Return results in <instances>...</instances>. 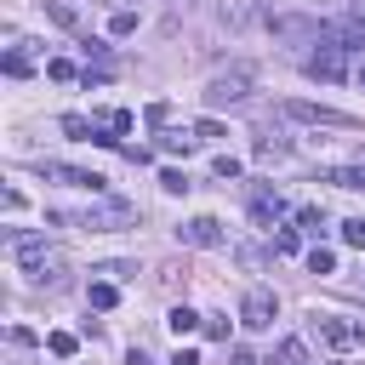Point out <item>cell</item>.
Segmentation results:
<instances>
[{
  "label": "cell",
  "instance_id": "cell-1",
  "mask_svg": "<svg viewBox=\"0 0 365 365\" xmlns=\"http://www.w3.org/2000/svg\"><path fill=\"white\" fill-rule=\"evenodd\" d=\"M6 251H11V262L29 274V279H40V285H63V251H51L40 234H23V228H6Z\"/></svg>",
  "mask_w": 365,
  "mask_h": 365
},
{
  "label": "cell",
  "instance_id": "cell-2",
  "mask_svg": "<svg viewBox=\"0 0 365 365\" xmlns=\"http://www.w3.org/2000/svg\"><path fill=\"white\" fill-rule=\"evenodd\" d=\"M51 222H74V228L108 234V228H125V222H137V211H131V205H120V200H108V205H86V211H51Z\"/></svg>",
  "mask_w": 365,
  "mask_h": 365
},
{
  "label": "cell",
  "instance_id": "cell-3",
  "mask_svg": "<svg viewBox=\"0 0 365 365\" xmlns=\"http://www.w3.org/2000/svg\"><path fill=\"white\" fill-rule=\"evenodd\" d=\"M245 97H251V68L211 74V86H205V103H211V108H228V103H245Z\"/></svg>",
  "mask_w": 365,
  "mask_h": 365
},
{
  "label": "cell",
  "instance_id": "cell-4",
  "mask_svg": "<svg viewBox=\"0 0 365 365\" xmlns=\"http://www.w3.org/2000/svg\"><path fill=\"white\" fill-rule=\"evenodd\" d=\"M279 114H285V120H297V125H354V114L325 108V103H302V97H285V103H279Z\"/></svg>",
  "mask_w": 365,
  "mask_h": 365
},
{
  "label": "cell",
  "instance_id": "cell-5",
  "mask_svg": "<svg viewBox=\"0 0 365 365\" xmlns=\"http://www.w3.org/2000/svg\"><path fill=\"white\" fill-rule=\"evenodd\" d=\"M40 177H51V182H68V188H91V194H103V188H108V177H97V171H80V165H63V160H40Z\"/></svg>",
  "mask_w": 365,
  "mask_h": 365
},
{
  "label": "cell",
  "instance_id": "cell-6",
  "mask_svg": "<svg viewBox=\"0 0 365 365\" xmlns=\"http://www.w3.org/2000/svg\"><path fill=\"white\" fill-rule=\"evenodd\" d=\"M274 314H279V302H274V291H262V285H251V291H245V302H240V319H245L251 331H268V325H274Z\"/></svg>",
  "mask_w": 365,
  "mask_h": 365
},
{
  "label": "cell",
  "instance_id": "cell-7",
  "mask_svg": "<svg viewBox=\"0 0 365 365\" xmlns=\"http://www.w3.org/2000/svg\"><path fill=\"white\" fill-rule=\"evenodd\" d=\"M217 23L234 29V34H251V29L262 23V6H257V0H217Z\"/></svg>",
  "mask_w": 365,
  "mask_h": 365
},
{
  "label": "cell",
  "instance_id": "cell-8",
  "mask_svg": "<svg viewBox=\"0 0 365 365\" xmlns=\"http://www.w3.org/2000/svg\"><path fill=\"white\" fill-rule=\"evenodd\" d=\"M342 68H348V51L319 34V51L308 57V74H314V80H342Z\"/></svg>",
  "mask_w": 365,
  "mask_h": 365
},
{
  "label": "cell",
  "instance_id": "cell-9",
  "mask_svg": "<svg viewBox=\"0 0 365 365\" xmlns=\"http://www.w3.org/2000/svg\"><path fill=\"white\" fill-rule=\"evenodd\" d=\"M314 336H319L325 348H354V342H359V325H348V319H336V314H314Z\"/></svg>",
  "mask_w": 365,
  "mask_h": 365
},
{
  "label": "cell",
  "instance_id": "cell-10",
  "mask_svg": "<svg viewBox=\"0 0 365 365\" xmlns=\"http://www.w3.org/2000/svg\"><path fill=\"white\" fill-rule=\"evenodd\" d=\"M91 125H97V143L120 148V137L131 131V108H108V114H91Z\"/></svg>",
  "mask_w": 365,
  "mask_h": 365
},
{
  "label": "cell",
  "instance_id": "cell-11",
  "mask_svg": "<svg viewBox=\"0 0 365 365\" xmlns=\"http://www.w3.org/2000/svg\"><path fill=\"white\" fill-rule=\"evenodd\" d=\"M177 240H182V245H222L228 234H222V222H217V217H194V222H182V228H177Z\"/></svg>",
  "mask_w": 365,
  "mask_h": 365
},
{
  "label": "cell",
  "instance_id": "cell-12",
  "mask_svg": "<svg viewBox=\"0 0 365 365\" xmlns=\"http://www.w3.org/2000/svg\"><path fill=\"white\" fill-rule=\"evenodd\" d=\"M251 217H257V222H262V228H274V222H279V217H285V200H279V194H268V188H262V194H251Z\"/></svg>",
  "mask_w": 365,
  "mask_h": 365
},
{
  "label": "cell",
  "instance_id": "cell-13",
  "mask_svg": "<svg viewBox=\"0 0 365 365\" xmlns=\"http://www.w3.org/2000/svg\"><path fill=\"white\" fill-rule=\"evenodd\" d=\"M325 182H336V188H365V154H359L354 165H336V171H325Z\"/></svg>",
  "mask_w": 365,
  "mask_h": 365
},
{
  "label": "cell",
  "instance_id": "cell-14",
  "mask_svg": "<svg viewBox=\"0 0 365 365\" xmlns=\"http://www.w3.org/2000/svg\"><path fill=\"white\" fill-rule=\"evenodd\" d=\"M63 131H68L74 143H97V125H91L86 114H63Z\"/></svg>",
  "mask_w": 365,
  "mask_h": 365
},
{
  "label": "cell",
  "instance_id": "cell-15",
  "mask_svg": "<svg viewBox=\"0 0 365 365\" xmlns=\"http://www.w3.org/2000/svg\"><path fill=\"white\" fill-rule=\"evenodd\" d=\"M274 359H279V365H308V342H302V336H285Z\"/></svg>",
  "mask_w": 365,
  "mask_h": 365
},
{
  "label": "cell",
  "instance_id": "cell-16",
  "mask_svg": "<svg viewBox=\"0 0 365 365\" xmlns=\"http://www.w3.org/2000/svg\"><path fill=\"white\" fill-rule=\"evenodd\" d=\"M46 17H51V23H63V29H80V11H74L68 0H46Z\"/></svg>",
  "mask_w": 365,
  "mask_h": 365
},
{
  "label": "cell",
  "instance_id": "cell-17",
  "mask_svg": "<svg viewBox=\"0 0 365 365\" xmlns=\"http://www.w3.org/2000/svg\"><path fill=\"white\" fill-rule=\"evenodd\" d=\"M194 143H200L194 131H165V137H160V148H165V154H194Z\"/></svg>",
  "mask_w": 365,
  "mask_h": 365
},
{
  "label": "cell",
  "instance_id": "cell-18",
  "mask_svg": "<svg viewBox=\"0 0 365 365\" xmlns=\"http://www.w3.org/2000/svg\"><path fill=\"white\" fill-rule=\"evenodd\" d=\"M297 228L302 234H325V211L319 205H297Z\"/></svg>",
  "mask_w": 365,
  "mask_h": 365
},
{
  "label": "cell",
  "instance_id": "cell-19",
  "mask_svg": "<svg viewBox=\"0 0 365 365\" xmlns=\"http://www.w3.org/2000/svg\"><path fill=\"white\" fill-rule=\"evenodd\" d=\"M29 68H34V57H29L23 46H11V51H6V74H11V80H23Z\"/></svg>",
  "mask_w": 365,
  "mask_h": 365
},
{
  "label": "cell",
  "instance_id": "cell-20",
  "mask_svg": "<svg viewBox=\"0 0 365 365\" xmlns=\"http://www.w3.org/2000/svg\"><path fill=\"white\" fill-rule=\"evenodd\" d=\"M165 325H171L177 336H188V331L200 325V314H194V308H171V314H165Z\"/></svg>",
  "mask_w": 365,
  "mask_h": 365
},
{
  "label": "cell",
  "instance_id": "cell-21",
  "mask_svg": "<svg viewBox=\"0 0 365 365\" xmlns=\"http://www.w3.org/2000/svg\"><path fill=\"white\" fill-rule=\"evenodd\" d=\"M46 348H51L57 359H68V354H74L80 342H74V331H51V336H46Z\"/></svg>",
  "mask_w": 365,
  "mask_h": 365
},
{
  "label": "cell",
  "instance_id": "cell-22",
  "mask_svg": "<svg viewBox=\"0 0 365 365\" xmlns=\"http://www.w3.org/2000/svg\"><path fill=\"white\" fill-rule=\"evenodd\" d=\"M308 268H314V274H331V268H336V251L314 245V251H308Z\"/></svg>",
  "mask_w": 365,
  "mask_h": 365
},
{
  "label": "cell",
  "instance_id": "cell-23",
  "mask_svg": "<svg viewBox=\"0 0 365 365\" xmlns=\"http://www.w3.org/2000/svg\"><path fill=\"white\" fill-rule=\"evenodd\" d=\"M342 240H348L354 251H365V217H348V222H342Z\"/></svg>",
  "mask_w": 365,
  "mask_h": 365
},
{
  "label": "cell",
  "instance_id": "cell-24",
  "mask_svg": "<svg viewBox=\"0 0 365 365\" xmlns=\"http://www.w3.org/2000/svg\"><path fill=\"white\" fill-rule=\"evenodd\" d=\"M211 171H217L222 182H234V177H240V160H234V154H217V160H211Z\"/></svg>",
  "mask_w": 365,
  "mask_h": 365
},
{
  "label": "cell",
  "instance_id": "cell-25",
  "mask_svg": "<svg viewBox=\"0 0 365 365\" xmlns=\"http://www.w3.org/2000/svg\"><path fill=\"white\" fill-rule=\"evenodd\" d=\"M160 188H165V194H188V177H182V171H160Z\"/></svg>",
  "mask_w": 365,
  "mask_h": 365
},
{
  "label": "cell",
  "instance_id": "cell-26",
  "mask_svg": "<svg viewBox=\"0 0 365 365\" xmlns=\"http://www.w3.org/2000/svg\"><path fill=\"white\" fill-rule=\"evenodd\" d=\"M91 308H114V285H108V279L91 285Z\"/></svg>",
  "mask_w": 365,
  "mask_h": 365
},
{
  "label": "cell",
  "instance_id": "cell-27",
  "mask_svg": "<svg viewBox=\"0 0 365 365\" xmlns=\"http://www.w3.org/2000/svg\"><path fill=\"white\" fill-rule=\"evenodd\" d=\"M46 74H51V80H74V63H68V57H51Z\"/></svg>",
  "mask_w": 365,
  "mask_h": 365
},
{
  "label": "cell",
  "instance_id": "cell-28",
  "mask_svg": "<svg viewBox=\"0 0 365 365\" xmlns=\"http://www.w3.org/2000/svg\"><path fill=\"white\" fill-rule=\"evenodd\" d=\"M131 29H137V17H131V11H114V23H108V34H131Z\"/></svg>",
  "mask_w": 365,
  "mask_h": 365
},
{
  "label": "cell",
  "instance_id": "cell-29",
  "mask_svg": "<svg viewBox=\"0 0 365 365\" xmlns=\"http://www.w3.org/2000/svg\"><path fill=\"white\" fill-rule=\"evenodd\" d=\"M194 137H200V143H217V137H222V125H217V120H200V125H194Z\"/></svg>",
  "mask_w": 365,
  "mask_h": 365
},
{
  "label": "cell",
  "instance_id": "cell-30",
  "mask_svg": "<svg viewBox=\"0 0 365 365\" xmlns=\"http://www.w3.org/2000/svg\"><path fill=\"white\" fill-rule=\"evenodd\" d=\"M274 251H279V257H291V251H297V234H291V228H279V234H274Z\"/></svg>",
  "mask_w": 365,
  "mask_h": 365
},
{
  "label": "cell",
  "instance_id": "cell-31",
  "mask_svg": "<svg viewBox=\"0 0 365 365\" xmlns=\"http://www.w3.org/2000/svg\"><path fill=\"white\" fill-rule=\"evenodd\" d=\"M97 274H108V279H131V274H137V268H131V262H103V268H97Z\"/></svg>",
  "mask_w": 365,
  "mask_h": 365
},
{
  "label": "cell",
  "instance_id": "cell-32",
  "mask_svg": "<svg viewBox=\"0 0 365 365\" xmlns=\"http://www.w3.org/2000/svg\"><path fill=\"white\" fill-rule=\"evenodd\" d=\"M171 365H200V354H194V348H177V354H171Z\"/></svg>",
  "mask_w": 365,
  "mask_h": 365
},
{
  "label": "cell",
  "instance_id": "cell-33",
  "mask_svg": "<svg viewBox=\"0 0 365 365\" xmlns=\"http://www.w3.org/2000/svg\"><path fill=\"white\" fill-rule=\"evenodd\" d=\"M234 365H257V354L251 348H234Z\"/></svg>",
  "mask_w": 365,
  "mask_h": 365
},
{
  "label": "cell",
  "instance_id": "cell-34",
  "mask_svg": "<svg viewBox=\"0 0 365 365\" xmlns=\"http://www.w3.org/2000/svg\"><path fill=\"white\" fill-rule=\"evenodd\" d=\"M359 80H365V68H359Z\"/></svg>",
  "mask_w": 365,
  "mask_h": 365
}]
</instances>
